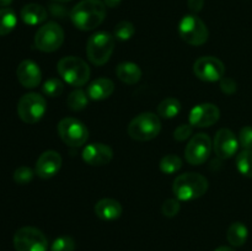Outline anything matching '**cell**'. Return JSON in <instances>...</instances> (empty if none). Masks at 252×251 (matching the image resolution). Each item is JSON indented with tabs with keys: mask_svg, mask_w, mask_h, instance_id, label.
Instances as JSON below:
<instances>
[{
	"mask_svg": "<svg viewBox=\"0 0 252 251\" xmlns=\"http://www.w3.org/2000/svg\"><path fill=\"white\" fill-rule=\"evenodd\" d=\"M106 17V5L101 0H81L70 11L71 22L81 31L100 26Z\"/></svg>",
	"mask_w": 252,
	"mask_h": 251,
	"instance_id": "obj_1",
	"label": "cell"
},
{
	"mask_svg": "<svg viewBox=\"0 0 252 251\" xmlns=\"http://www.w3.org/2000/svg\"><path fill=\"white\" fill-rule=\"evenodd\" d=\"M208 189V180L201 174L186 172L177 176L172 191L179 201H193L203 196Z\"/></svg>",
	"mask_w": 252,
	"mask_h": 251,
	"instance_id": "obj_2",
	"label": "cell"
},
{
	"mask_svg": "<svg viewBox=\"0 0 252 251\" xmlns=\"http://www.w3.org/2000/svg\"><path fill=\"white\" fill-rule=\"evenodd\" d=\"M128 134L138 142H148L159 135L161 122L159 116L153 112H143L130 121L128 126Z\"/></svg>",
	"mask_w": 252,
	"mask_h": 251,
	"instance_id": "obj_3",
	"label": "cell"
},
{
	"mask_svg": "<svg viewBox=\"0 0 252 251\" xmlns=\"http://www.w3.org/2000/svg\"><path fill=\"white\" fill-rule=\"evenodd\" d=\"M57 69L65 83L76 88L85 85L90 78V68L86 62L78 57H64L58 62Z\"/></svg>",
	"mask_w": 252,
	"mask_h": 251,
	"instance_id": "obj_4",
	"label": "cell"
},
{
	"mask_svg": "<svg viewBox=\"0 0 252 251\" xmlns=\"http://www.w3.org/2000/svg\"><path fill=\"white\" fill-rule=\"evenodd\" d=\"M115 49V36L107 32H97L88 39L86 54L94 65H103L110 61Z\"/></svg>",
	"mask_w": 252,
	"mask_h": 251,
	"instance_id": "obj_5",
	"label": "cell"
},
{
	"mask_svg": "<svg viewBox=\"0 0 252 251\" xmlns=\"http://www.w3.org/2000/svg\"><path fill=\"white\" fill-rule=\"evenodd\" d=\"M47 111L46 98L36 93H29L20 98L17 103L19 117L25 123L33 125L42 120Z\"/></svg>",
	"mask_w": 252,
	"mask_h": 251,
	"instance_id": "obj_6",
	"label": "cell"
},
{
	"mask_svg": "<svg viewBox=\"0 0 252 251\" xmlns=\"http://www.w3.org/2000/svg\"><path fill=\"white\" fill-rule=\"evenodd\" d=\"M179 33L186 43L191 46H202L209 36L206 24L196 15H187L179 25Z\"/></svg>",
	"mask_w": 252,
	"mask_h": 251,
	"instance_id": "obj_7",
	"label": "cell"
},
{
	"mask_svg": "<svg viewBox=\"0 0 252 251\" xmlns=\"http://www.w3.org/2000/svg\"><path fill=\"white\" fill-rule=\"evenodd\" d=\"M14 246L16 251H47L48 240L39 229L22 226L15 233Z\"/></svg>",
	"mask_w": 252,
	"mask_h": 251,
	"instance_id": "obj_8",
	"label": "cell"
},
{
	"mask_svg": "<svg viewBox=\"0 0 252 251\" xmlns=\"http://www.w3.org/2000/svg\"><path fill=\"white\" fill-rule=\"evenodd\" d=\"M63 42L64 31L56 22H47L46 25L39 27L34 36V47L46 53L56 52L61 48Z\"/></svg>",
	"mask_w": 252,
	"mask_h": 251,
	"instance_id": "obj_9",
	"label": "cell"
},
{
	"mask_svg": "<svg viewBox=\"0 0 252 251\" xmlns=\"http://www.w3.org/2000/svg\"><path fill=\"white\" fill-rule=\"evenodd\" d=\"M61 139L69 147H81L89 138V130L83 122L73 117L63 118L58 123Z\"/></svg>",
	"mask_w": 252,
	"mask_h": 251,
	"instance_id": "obj_10",
	"label": "cell"
},
{
	"mask_svg": "<svg viewBox=\"0 0 252 251\" xmlns=\"http://www.w3.org/2000/svg\"><path fill=\"white\" fill-rule=\"evenodd\" d=\"M212 152V140L206 133L193 135L185 149V157L191 165H202L206 162Z\"/></svg>",
	"mask_w": 252,
	"mask_h": 251,
	"instance_id": "obj_11",
	"label": "cell"
},
{
	"mask_svg": "<svg viewBox=\"0 0 252 251\" xmlns=\"http://www.w3.org/2000/svg\"><path fill=\"white\" fill-rule=\"evenodd\" d=\"M193 71L197 78L201 80L213 83V81H218L223 78L224 73H225V66L220 59L207 56L194 62Z\"/></svg>",
	"mask_w": 252,
	"mask_h": 251,
	"instance_id": "obj_12",
	"label": "cell"
},
{
	"mask_svg": "<svg viewBox=\"0 0 252 251\" xmlns=\"http://www.w3.org/2000/svg\"><path fill=\"white\" fill-rule=\"evenodd\" d=\"M220 111L213 103H201L194 106L189 112V125L193 127H211L218 122Z\"/></svg>",
	"mask_w": 252,
	"mask_h": 251,
	"instance_id": "obj_13",
	"label": "cell"
},
{
	"mask_svg": "<svg viewBox=\"0 0 252 251\" xmlns=\"http://www.w3.org/2000/svg\"><path fill=\"white\" fill-rule=\"evenodd\" d=\"M214 152L220 159H230L236 154L239 148V139L233 130L221 128L217 132L214 138Z\"/></svg>",
	"mask_w": 252,
	"mask_h": 251,
	"instance_id": "obj_14",
	"label": "cell"
},
{
	"mask_svg": "<svg viewBox=\"0 0 252 251\" xmlns=\"http://www.w3.org/2000/svg\"><path fill=\"white\" fill-rule=\"evenodd\" d=\"M113 157V152L108 145L102 143H93L83 150V159L91 166H103L110 164Z\"/></svg>",
	"mask_w": 252,
	"mask_h": 251,
	"instance_id": "obj_15",
	"label": "cell"
},
{
	"mask_svg": "<svg viewBox=\"0 0 252 251\" xmlns=\"http://www.w3.org/2000/svg\"><path fill=\"white\" fill-rule=\"evenodd\" d=\"M62 167V157L54 150H47L39 155L36 162V174L41 179H51Z\"/></svg>",
	"mask_w": 252,
	"mask_h": 251,
	"instance_id": "obj_16",
	"label": "cell"
},
{
	"mask_svg": "<svg viewBox=\"0 0 252 251\" xmlns=\"http://www.w3.org/2000/svg\"><path fill=\"white\" fill-rule=\"evenodd\" d=\"M17 79L20 84L26 89H34L39 85L42 79L41 69L38 64L34 63L33 61H22L17 66Z\"/></svg>",
	"mask_w": 252,
	"mask_h": 251,
	"instance_id": "obj_17",
	"label": "cell"
},
{
	"mask_svg": "<svg viewBox=\"0 0 252 251\" xmlns=\"http://www.w3.org/2000/svg\"><path fill=\"white\" fill-rule=\"evenodd\" d=\"M95 213L101 220H116L122 214V206L118 201L112 198H102L95 204Z\"/></svg>",
	"mask_w": 252,
	"mask_h": 251,
	"instance_id": "obj_18",
	"label": "cell"
},
{
	"mask_svg": "<svg viewBox=\"0 0 252 251\" xmlns=\"http://www.w3.org/2000/svg\"><path fill=\"white\" fill-rule=\"evenodd\" d=\"M115 91V84L112 80L106 78H100L94 80L90 85L88 86V96L91 100L101 101L108 98Z\"/></svg>",
	"mask_w": 252,
	"mask_h": 251,
	"instance_id": "obj_19",
	"label": "cell"
},
{
	"mask_svg": "<svg viewBox=\"0 0 252 251\" xmlns=\"http://www.w3.org/2000/svg\"><path fill=\"white\" fill-rule=\"evenodd\" d=\"M21 19L26 25H39L47 20V10L39 4H27L21 10Z\"/></svg>",
	"mask_w": 252,
	"mask_h": 251,
	"instance_id": "obj_20",
	"label": "cell"
},
{
	"mask_svg": "<svg viewBox=\"0 0 252 251\" xmlns=\"http://www.w3.org/2000/svg\"><path fill=\"white\" fill-rule=\"evenodd\" d=\"M116 74L117 78L120 79L122 83L128 84V85H133L137 84L142 78V70L137 64L132 63V62H125L121 63L116 69Z\"/></svg>",
	"mask_w": 252,
	"mask_h": 251,
	"instance_id": "obj_21",
	"label": "cell"
},
{
	"mask_svg": "<svg viewBox=\"0 0 252 251\" xmlns=\"http://www.w3.org/2000/svg\"><path fill=\"white\" fill-rule=\"evenodd\" d=\"M249 236L248 226L241 221H235L229 226L228 231H226V239H228L229 244L233 246H243L246 243Z\"/></svg>",
	"mask_w": 252,
	"mask_h": 251,
	"instance_id": "obj_22",
	"label": "cell"
},
{
	"mask_svg": "<svg viewBox=\"0 0 252 251\" xmlns=\"http://www.w3.org/2000/svg\"><path fill=\"white\" fill-rule=\"evenodd\" d=\"M181 111V102L175 97H167L158 106V115L162 118H174Z\"/></svg>",
	"mask_w": 252,
	"mask_h": 251,
	"instance_id": "obj_23",
	"label": "cell"
},
{
	"mask_svg": "<svg viewBox=\"0 0 252 251\" xmlns=\"http://www.w3.org/2000/svg\"><path fill=\"white\" fill-rule=\"evenodd\" d=\"M17 17L12 9L2 7L0 9V36L9 34L16 27Z\"/></svg>",
	"mask_w": 252,
	"mask_h": 251,
	"instance_id": "obj_24",
	"label": "cell"
},
{
	"mask_svg": "<svg viewBox=\"0 0 252 251\" xmlns=\"http://www.w3.org/2000/svg\"><path fill=\"white\" fill-rule=\"evenodd\" d=\"M89 103V96L88 93H85L81 89H76L73 93H70V95L68 96V100H66V105L70 110L73 111H81L88 106Z\"/></svg>",
	"mask_w": 252,
	"mask_h": 251,
	"instance_id": "obj_25",
	"label": "cell"
},
{
	"mask_svg": "<svg viewBox=\"0 0 252 251\" xmlns=\"http://www.w3.org/2000/svg\"><path fill=\"white\" fill-rule=\"evenodd\" d=\"M236 167L241 175L252 179V149L243 150L236 157Z\"/></svg>",
	"mask_w": 252,
	"mask_h": 251,
	"instance_id": "obj_26",
	"label": "cell"
},
{
	"mask_svg": "<svg viewBox=\"0 0 252 251\" xmlns=\"http://www.w3.org/2000/svg\"><path fill=\"white\" fill-rule=\"evenodd\" d=\"M159 166L160 170H161L164 174H175V172L179 171L182 167V160L175 154L165 155V157L160 160Z\"/></svg>",
	"mask_w": 252,
	"mask_h": 251,
	"instance_id": "obj_27",
	"label": "cell"
},
{
	"mask_svg": "<svg viewBox=\"0 0 252 251\" xmlns=\"http://www.w3.org/2000/svg\"><path fill=\"white\" fill-rule=\"evenodd\" d=\"M135 29L133 26L132 22L129 21H121L116 25L115 31H113V36L115 38L120 39V41H128L134 34Z\"/></svg>",
	"mask_w": 252,
	"mask_h": 251,
	"instance_id": "obj_28",
	"label": "cell"
},
{
	"mask_svg": "<svg viewBox=\"0 0 252 251\" xmlns=\"http://www.w3.org/2000/svg\"><path fill=\"white\" fill-rule=\"evenodd\" d=\"M43 94L48 97H58L63 94L64 84L59 79H49L42 86Z\"/></svg>",
	"mask_w": 252,
	"mask_h": 251,
	"instance_id": "obj_29",
	"label": "cell"
},
{
	"mask_svg": "<svg viewBox=\"0 0 252 251\" xmlns=\"http://www.w3.org/2000/svg\"><path fill=\"white\" fill-rule=\"evenodd\" d=\"M75 240L71 236H59L53 241L51 251H75Z\"/></svg>",
	"mask_w": 252,
	"mask_h": 251,
	"instance_id": "obj_30",
	"label": "cell"
},
{
	"mask_svg": "<svg viewBox=\"0 0 252 251\" xmlns=\"http://www.w3.org/2000/svg\"><path fill=\"white\" fill-rule=\"evenodd\" d=\"M33 179V171L29 166H20L14 172V181L17 185H27Z\"/></svg>",
	"mask_w": 252,
	"mask_h": 251,
	"instance_id": "obj_31",
	"label": "cell"
},
{
	"mask_svg": "<svg viewBox=\"0 0 252 251\" xmlns=\"http://www.w3.org/2000/svg\"><path fill=\"white\" fill-rule=\"evenodd\" d=\"M180 208H181V206H180L179 199L169 198L162 203L161 212L165 217H167V218H172V217L179 214Z\"/></svg>",
	"mask_w": 252,
	"mask_h": 251,
	"instance_id": "obj_32",
	"label": "cell"
},
{
	"mask_svg": "<svg viewBox=\"0 0 252 251\" xmlns=\"http://www.w3.org/2000/svg\"><path fill=\"white\" fill-rule=\"evenodd\" d=\"M239 145L244 150L252 149V127L251 126H245L240 129L239 133Z\"/></svg>",
	"mask_w": 252,
	"mask_h": 251,
	"instance_id": "obj_33",
	"label": "cell"
},
{
	"mask_svg": "<svg viewBox=\"0 0 252 251\" xmlns=\"http://www.w3.org/2000/svg\"><path fill=\"white\" fill-rule=\"evenodd\" d=\"M192 132H193V126L191 125H180L179 127L175 129L174 138L179 142H184L187 138L191 137Z\"/></svg>",
	"mask_w": 252,
	"mask_h": 251,
	"instance_id": "obj_34",
	"label": "cell"
},
{
	"mask_svg": "<svg viewBox=\"0 0 252 251\" xmlns=\"http://www.w3.org/2000/svg\"><path fill=\"white\" fill-rule=\"evenodd\" d=\"M220 89L224 94L231 95V94H234L236 91L238 85H236V83L234 79L225 78V76H223V78L220 79Z\"/></svg>",
	"mask_w": 252,
	"mask_h": 251,
	"instance_id": "obj_35",
	"label": "cell"
},
{
	"mask_svg": "<svg viewBox=\"0 0 252 251\" xmlns=\"http://www.w3.org/2000/svg\"><path fill=\"white\" fill-rule=\"evenodd\" d=\"M187 4H189V9L191 10L193 14H198V12L203 9L204 0H189Z\"/></svg>",
	"mask_w": 252,
	"mask_h": 251,
	"instance_id": "obj_36",
	"label": "cell"
},
{
	"mask_svg": "<svg viewBox=\"0 0 252 251\" xmlns=\"http://www.w3.org/2000/svg\"><path fill=\"white\" fill-rule=\"evenodd\" d=\"M121 1H122V0H103L106 6L108 7H117L118 5L121 4Z\"/></svg>",
	"mask_w": 252,
	"mask_h": 251,
	"instance_id": "obj_37",
	"label": "cell"
},
{
	"mask_svg": "<svg viewBox=\"0 0 252 251\" xmlns=\"http://www.w3.org/2000/svg\"><path fill=\"white\" fill-rule=\"evenodd\" d=\"M11 2H12V0H0V6L6 7V6H9Z\"/></svg>",
	"mask_w": 252,
	"mask_h": 251,
	"instance_id": "obj_38",
	"label": "cell"
},
{
	"mask_svg": "<svg viewBox=\"0 0 252 251\" xmlns=\"http://www.w3.org/2000/svg\"><path fill=\"white\" fill-rule=\"evenodd\" d=\"M214 251H235V250H234V249H231V248H229V246H220V248L216 249Z\"/></svg>",
	"mask_w": 252,
	"mask_h": 251,
	"instance_id": "obj_39",
	"label": "cell"
},
{
	"mask_svg": "<svg viewBox=\"0 0 252 251\" xmlns=\"http://www.w3.org/2000/svg\"><path fill=\"white\" fill-rule=\"evenodd\" d=\"M54 1H57V2H69V1H71V0H54Z\"/></svg>",
	"mask_w": 252,
	"mask_h": 251,
	"instance_id": "obj_40",
	"label": "cell"
}]
</instances>
